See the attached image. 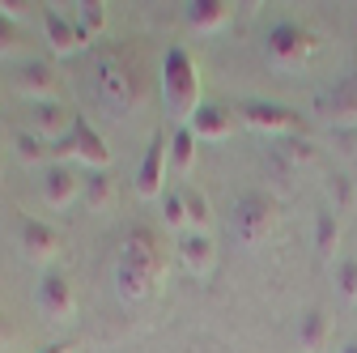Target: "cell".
<instances>
[{
	"label": "cell",
	"mask_w": 357,
	"mask_h": 353,
	"mask_svg": "<svg viewBox=\"0 0 357 353\" xmlns=\"http://www.w3.org/2000/svg\"><path fill=\"white\" fill-rule=\"evenodd\" d=\"M162 269H166V251H162L158 230L137 226V230L123 239L119 260H115V290H119V298H123V302L149 298V290L158 285Z\"/></svg>",
	"instance_id": "obj_1"
},
{
	"label": "cell",
	"mask_w": 357,
	"mask_h": 353,
	"mask_svg": "<svg viewBox=\"0 0 357 353\" xmlns=\"http://www.w3.org/2000/svg\"><path fill=\"white\" fill-rule=\"evenodd\" d=\"M162 103H166L170 119H183V123H192V115L204 107V98H200V68H196V60L183 47H170L166 60H162Z\"/></svg>",
	"instance_id": "obj_2"
},
{
	"label": "cell",
	"mask_w": 357,
	"mask_h": 353,
	"mask_svg": "<svg viewBox=\"0 0 357 353\" xmlns=\"http://www.w3.org/2000/svg\"><path fill=\"white\" fill-rule=\"evenodd\" d=\"M141 68L132 56L123 52H107L98 60V98L111 107V111H128V107H137L141 103Z\"/></svg>",
	"instance_id": "obj_3"
},
{
	"label": "cell",
	"mask_w": 357,
	"mask_h": 353,
	"mask_svg": "<svg viewBox=\"0 0 357 353\" xmlns=\"http://www.w3.org/2000/svg\"><path fill=\"white\" fill-rule=\"evenodd\" d=\"M273 226H277V204H273L268 192H247L234 204V234H238V243L255 247V243H264L268 234H273Z\"/></svg>",
	"instance_id": "obj_4"
},
{
	"label": "cell",
	"mask_w": 357,
	"mask_h": 353,
	"mask_svg": "<svg viewBox=\"0 0 357 353\" xmlns=\"http://www.w3.org/2000/svg\"><path fill=\"white\" fill-rule=\"evenodd\" d=\"M310 52H315V38H310L306 26H298V22H277L273 30H268V56H273V64L298 68V64L310 60Z\"/></svg>",
	"instance_id": "obj_5"
},
{
	"label": "cell",
	"mask_w": 357,
	"mask_h": 353,
	"mask_svg": "<svg viewBox=\"0 0 357 353\" xmlns=\"http://www.w3.org/2000/svg\"><path fill=\"white\" fill-rule=\"evenodd\" d=\"M238 115L255 128V132H268V137H294V132L302 128V119H298V111H289V107H281V103H264V98H251V103H243L238 107Z\"/></svg>",
	"instance_id": "obj_6"
},
{
	"label": "cell",
	"mask_w": 357,
	"mask_h": 353,
	"mask_svg": "<svg viewBox=\"0 0 357 353\" xmlns=\"http://www.w3.org/2000/svg\"><path fill=\"white\" fill-rule=\"evenodd\" d=\"M166 158H170L166 132H153L149 145H145V158H141V170H137L141 200H162V192H166Z\"/></svg>",
	"instance_id": "obj_7"
},
{
	"label": "cell",
	"mask_w": 357,
	"mask_h": 353,
	"mask_svg": "<svg viewBox=\"0 0 357 353\" xmlns=\"http://www.w3.org/2000/svg\"><path fill=\"white\" fill-rule=\"evenodd\" d=\"M73 158L77 162H85L89 170H111V145L102 141V132H94L89 128V119L77 111V123H73Z\"/></svg>",
	"instance_id": "obj_8"
},
{
	"label": "cell",
	"mask_w": 357,
	"mask_h": 353,
	"mask_svg": "<svg viewBox=\"0 0 357 353\" xmlns=\"http://www.w3.org/2000/svg\"><path fill=\"white\" fill-rule=\"evenodd\" d=\"M38 311L47 320H68L77 311V290L64 273H47L38 281Z\"/></svg>",
	"instance_id": "obj_9"
},
{
	"label": "cell",
	"mask_w": 357,
	"mask_h": 353,
	"mask_svg": "<svg viewBox=\"0 0 357 353\" xmlns=\"http://www.w3.org/2000/svg\"><path fill=\"white\" fill-rule=\"evenodd\" d=\"M17 90H22L34 107H38V103H56L60 77H56V68H52L47 60H26L22 73H17Z\"/></svg>",
	"instance_id": "obj_10"
},
{
	"label": "cell",
	"mask_w": 357,
	"mask_h": 353,
	"mask_svg": "<svg viewBox=\"0 0 357 353\" xmlns=\"http://www.w3.org/2000/svg\"><path fill=\"white\" fill-rule=\"evenodd\" d=\"M22 247H26V255H30V260L47 264V260H56V255H60V247H64V234H60L52 222H38V217H26V222H22Z\"/></svg>",
	"instance_id": "obj_11"
},
{
	"label": "cell",
	"mask_w": 357,
	"mask_h": 353,
	"mask_svg": "<svg viewBox=\"0 0 357 353\" xmlns=\"http://www.w3.org/2000/svg\"><path fill=\"white\" fill-rule=\"evenodd\" d=\"M43 30H47V43H52L56 56H77V52L85 47V38H81L77 22L64 17L56 5H43Z\"/></svg>",
	"instance_id": "obj_12"
},
{
	"label": "cell",
	"mask_w": 357,
	"mask_h": 353,
	"mask_svg": "<svg viewBox=\"0 0 357 353\" xmlns=\"http://www.w3.org/2000/svg\"><path fill=\"white\" fill-rule=\"evenodd\" d=\"M81 188H85V179L73 174V166H47L43 170V200L52 209H68L81 196Z\"/></svg>",
	"instance_id": "obj_13"
},
{
	"label": "cell",
	"mask_w": 357,
	"mask_h": 353,
	"mask_svg": "<svg viewBox=\"0 0 357 353\" xmlns=\"http://www.w3.org/2000/svg\"><path fill=\"white\" fill-rule=\"evenodd\" d=\"M324 115L336 128H357V73H349V77H340L332 85V94L324 103Z\"/></svg>",
	"instance_id": "obj_14"
},
{
	"label": "cell",
	"mask_w": 357,
	"mask_h": 353,
	"mask_svg": "<svg viewBox=\"0 0 357 353\" xmlns=\"http://www.w3.org/2000/svg\"><path fill=\"white\" fill-rule=\"evenodd\" d=\"M188 128L196 132V141H226V137H234V111L221 103H204Z\"/></svg>",
	"instance_id": "obj_15"
},
{
	"label": "cell",
	"mask_w": 357,
	"mask_h": 353,
	"mask_svg": "<svg viewBox=\"0 0 357 353\" xmlns=\"http://www.w3.org/2000/svg\"><path fill=\"white\" fill-rule=\"evenodd\" d=\"M73 123H77V111H68L64 103H38L34 107V132L43 141H60V137H68L73 132Z\"/></svg>",
	"instance_id": "obj_16"
},
{
	"label": "cell",
	"mask_w": 357,
	"mask_h": 353,
	"mask_svg": "<svg viewBox=\"0 0 357 353\" xmlns=\"http://www.w3.org/2000/svg\"><path fill=\"white\" fill-rule=\"evenodd\" d=\"M178 255H183V264H188V273L204 277V273H213V260H217V247H213V239H208V234H196V230H188L183 239H178Z\"/></svg>",
	"instance_id": "obj_17"
},
{
	"label": "cell",
	"mask_w": 357,
	"mask_h": 353,
	"mask_svg": "<svg viewBox=\"0 0 357 353\" xmlns=\"http://www.w3.org/2000/svg\"><path fill=\"white\" fill-rule=\"evenodd\" d=\"M328 340H332V324H328V315L319 311V306H310V311L298 320V349H302V353H324Z\"/></svg>",
	"instance_id": "obj_18"
},
{
	"label": "cell",
	"mask_w": 357,
	"mask_h": 353,
	"mask_svg": "<svg viewBox=\"0 0 357 353\" xmlns=\"http://www.w3.org/2000/svg\"><path fill=\"white\" fill-rule=\"evenodd\" d=\"M230 0H192L188 5V22L196 26V30H221L230 22Z\"/></svg>",
	"instance_id": "obj_19"
},
{
	"label": "cell",
	"mask_w": 357,
	"mask_h": 353,
	"mask_svg": "<svg viewBox=\"0 0 357 353\" xmlns=\"http://www.w3.org/2000/svg\"><path fill=\"white\" fill-rule=\"evenodd\" d=\"M170 166L178 174H192V166H196V132L188 123H178L170 137Z\"/></svg>",
	"instance_id": "obj_20"
},
{
	"label": "cell",
	"mask_w": 357,
	"mask_h": 353,
	"mask_svg": "<svg viewBox=\"0 0 357 353\" xmlns=\"http://www.w3.org/2000/svg\"><path fill=\"white\" fill-rule=\"evenodd\" d=\"M73 22H77V30H81L85 43L98 38V34L107 30V5H102V0H81L77 13H73Z\"/></svg>",
	"instance_id": "obj_21"
},
{
	"label": "cell",
	"mask_w": 357,
	"mask_h": 353,
	"mask_svg": "<svg viewBox=\"0 0 357 353\" xmlns=\"http://www.w3.org/2000/svg\"><path fill=\"white\" fill-rule=\"evenodd\" d=\"M336 243H340V222H336V209H319V213H315V247H319V255L336 260Z\"/></svg>",
	"instance_id": "obj_22"
},
{
	"label": "cell",
	"mask_w": 357,
	"mask_h": 353,
	"mask_svg": "<svg viewBox=\"0 0 357 353\" xmlns=\"http://www.w3.org/2000/svg\"><path fill=\"white\" fill-rule=\"evenodd\" d=\"M183 204H188V230H196V234H208V226H213L208 196H204L200 188H183Z\"/></svg>",
	"instance_id": "obj_23"
},
{
	"label": "cell",
	"mask_w": 357,
	"mask_h": 353,
	"mask_svg": "<svg viewBox=\"0 0 357 353\" xmlns=\"http://www.w3.org/2000/svg\"><path fill=\"white\" fill-rule=\"evenodd\" d=\"M81 196H85V204H89V209H107V204L115 200L111 174H107V170H89V174H85V188H81Z\"/></svg>",
	"instance_id": "obj_24"
},
{
	"label": "cell",
	"mask_w": 357,
	"mask_h": 353,
	"mask_svg": "<svg viewBox=\"0 0 357 353\" xmlns=\"http://www.w3.org/2000/svg\"><path fill=\"white\" fill-rule=\"evenodd\" d=\"M162 226L188 234V204H183V192H174V188L162 192Z\"/></svg>",
	"instance_id": "obj_25"
},
{
	"label": "cell",
	"mask_w": 357,
	"mask_h": 353,
	"mask_svg": "<svg viewBox=\"0 0 357 353\" xmlns=\"http://www.w3.org/2000/svg\"><path fill=\"white\" fill-rule=\"evenodd\" d=\"M13 149L22 162H43V158H52V145L38 137V132H17L13 137Z\"/></svg>",
	"instance_id": "obj_26"
},
{
	"label": "cell",
	"mask_w": 357,
	"mask_h": 353,
	"mask_svg": "<svg viewBox=\"0 0 357 353\" xmlns=\"http://www.w3.org/2000/svg\"><path fill=\"white\" fill-rule=\"evenodd\" d=\"M336 290H340L344 302H357V260L353 255L336 260Z\"/></svg>",
	"instance_id": "obj_27"
},
{
	"label": "cell",
	"mask_w": 357,
	"mask_h": 353,
	"mask_svg": "<svg viewBox=\"0 0 357 353\" xmlns=\"http://www.w3.org/2000/svg\"><path fill=\"white\" fill-rule=\"evenodd\" d=\"M328 196H332L336 213H344L353 204V179H349V174H332V179H328Z\"/></svg>",
	"instance_id": "obj_28"
},
{
	"label": "cell",
	"mask_w": 357,
	"mask_h": 353,
	"mask_svg": "<svg viewBox=\"0 0 357 353\" xmlns=\"http://www.w3.org/2000/svg\"><path fill=\"white\" fill-rule=\"evenodd\" d=\"M17 43H22V26H17V22H9L5 13H0V56L17 52Z\"/></svg>",
	"instance_id": "obj_29"
},
{
	"label": "cell",
	"mask_w": 357,
	"mask_h": 353,
	"mask_svg": "<svg viewBox=\"0 0 357 353\" xmlns=\"http://www.w3.org/2000/svg\"><path fill=\"white\" fill-rule=\"evenodd\" d=\"M281 153L289 158V162H310V158H315V149H310V141H302V137H285V145H281Z\"/></svg>",
	"instance_id": "obj_30"
},
{
	"label": "cell",
	"mask_w": 357,
	"mask_h": 353,
	"mask_svg": "<svg viewBox=\"0 0 357 353\" xmlns=\"http://www.w3.org/2000/svg\"><path fill=\"white\" fill-rule=\"evenodd\" d=\"M0 13H5L9 22H17V26H22V17L30 13V5H26V0H0Z\"/></svg>",
	"instance_id": "obj_31"
},
{
	"label": "cell",
	"mask_w": 357,
	"mask_h": 353,
	"mask_svg": "<svg viewBox=\"0 0 357 353\" xmlns=\"http://www.w3.org/2000/svg\"><path fill=\"white\" fill-rule=\"evenodd\" d=\"M73 345H47V349H38V353H68Z\"/></svg>",
	"instance_id": "obj_32"
},
{
	"label": "cell",
	"mask_w": 357,
	"mask_h": 353,
	"mask_svg": "<svg viewBox=\"0 0 357 353\" xmlns=\"http://www.w3.org/2000/svg\"><path fill=\"white\" fill-rule=\"evenodd\" d=\"M9 340V324H5V315H0V345Z\"/></svg>",
	"instance_id": "obj_33"
},
{
	"label": "cell",
	"mask_w": 357,
	"mask_h": 353,
	"mask_svg": "<svg viewBox=\"0 0 357 353\" xmlns=\"http://www.w3.org/2000/svg\"><path fill=\"white\" fill-rule=\"evenodd\" d=\"M336 353H357V340H344V345H340Z\"/></svg>",
	"instance_id": "obj_34"
},
{
	"label": "cell",
	"mask_w": 357,
	"mask_h": 353,
	"mask_svg": "<svg viewBox=\"0 0 357 353\" xmlns=\"http://www.w3.org/2000/svg\"><path fill=\"white\" fill-rule=\"evenodd\" d=\"M0 170H5V145H0Z\"/></svg>",
	"instance_id": "obj_35"
},
{
	"label": "cell",
	"mask_w": 357,
	"mask_h": 353,
	"mask_svg": "<svg viewBox=\"0 0 357 353\" xmlns=\"http://www.w3.org/2000/svg\"><path fill=\"white\" fill-rule=\"evenodd\" d=\"M68 353H77V349H68Z\"/></svg>",
	"instance_id": "obj_36"
}]
</instances>
